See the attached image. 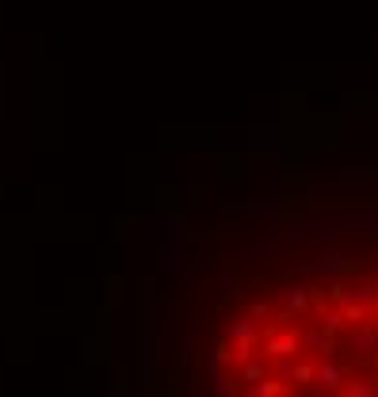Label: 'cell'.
<instances>
[{
  "label": "cell",
  "mask_w": 378,
  "mask_h": 397,
  "mask_svg": "<svg viewBox=\"0 0 378 397\" xmlns=\"http://www.w3.org/2000/svg\"><path fill=\"white\" fill-rule=\"evenodd\" d=\"M344 347L351 352V367H367V363H375V347H378V336L375 329H356L348 332V340H344Z\"/></svg>",
  "instance_id": "cell-1"
},
{
  "label": "cell",
  "mask_w": 378,
  "mask_h": 397,
  "mask_svg": "<svg viewBox=\"0 0 378 397\" xmlns=\"http://www.w3.org/2000/svg\"><path fill=\"white\" fill-rule=\"evenodd\" d=\"M302 347V336L298 332H268V340H264V347H260V355L264 359H271V355H275V359H291L294 352H298Z\"/></svg>",
  "instance_id": "cell-2"
},
{
  "label": "cell",
  "mask_w": 378,
  "mask_h": 397,
  "mask_svg": "<svg viewBox=\"0 0 378 397\" xmlns=\"http://www.w3.org/2000/svg\"><path fill=\"white\" fill-rule=\"evenodd\" d=\"M348 367H351V363H333V359L317 363V386H321V390H328V394H336V390L344 386Z\"/></svg>",
  "instance_id": "cell-3"
},
{
  "label": "cell",
  "mask_w": 378,
  "mask_h": 397,
  "mask_svg": "<svg viewBox=\"0 0 378 397\" xmlns=\"http://www.w3.org/2000/svg\"><path fill=\"white\" fill-rule=\"evenodd\" d=\"M310 298H313V287H310V283H298V287L279 290L275 302L279 306H291V310H305V306H310Z\"/></svg>",
  "instance_id": "cell-4"
},
{
  "label": "cell",
  "mask_w": 378,
  "mask_h": 397,
  "mask_svg": "<svg viewBox=\"0 0 378 397\" xmlns=\"http://www.w3.org/2000/svg\"><path fill=\"white\" fill-rule=\"evenodd\" d=\"M226 332H229V340H260V332H264V329L256 325V321H248V317H237Z\"/></svg>",
  "instance_id": "cell-5"
},
{
  "label": "cell",
  "mask_w": 378,
  "mask_h": 397,
  "mask_svg": "<svg viewBox=\"0 0 378 397\" xmlns=\"http://www.w3.org/2000/svg\"><path fill=\"white\" fill-rule=\"evenodd\" d=\"M344 325H348V321H344V310L340 313H336V310L333 313H321V332H325V336H333V340L344 336Z\"/></svg>",
  "instance_id": "cell-6"
},
{
  "label": "cell",
  "mask_w": 378,
  "mask_h": 397,
  "mask_svg": "<svg viewBox=\"0 0 378 397\" xmlns=\"http://www.w3.org/2000/svg\"><path fill=\"white\" fill-rule=\"evenodd\" d=\"M252 355H256V340H233V363L237 367L252 363Z\"/></svg>",
  "instance_id": "cell-7"
},
{
  "label": "cell",
  "mask_w": 378,
  "mask_h": 397,
  "mask_svg": "<svg viewBox=\"0 0 378 397\" xmlns=\"http://www.w3.org/2000/svg\"><path fill=\"white\" fill-rule=\"evenodd\" d=\"M211 382H214V394H218V397H237V386H233L229 375H222V367L211 370Z\"/></svg>",
  "instance_id": "cell-8"
},
{
  "label": "cell",
  "mask_w": 378,
  "mask_h": 397,
  "mask_svg": "<svg viewBox=\"0 0 378 397\" xmlns=\"http://www.w3.org/2000/svg\"><path fill=\"white\" fill-rule=\"evenodd\" d=\"M222 363H233V344H218L211 355H206V370H218Z\"/></svg>",
  "instance_id": "cell-9"
},
{
  "label": "cell",
  "mask_w": 378,
  "mask_h": 397,
  "mask_svg": "<svg viewBox=\"0 0 378 397\" xmlns=\"http://www.w3.org/2000/svg\"><path fill=\"white\" fill-rule=\"evenodd\" d=\"M241 378H245L248 386H252V382H264V378H268V367H264V359H256V363H245V370H241Z\"/></svg>",
  "instance_id": "cell-10"
},
{
  "label": "cell",
  "mask_w": 378,
  "mask_h": 397,
  "mask_svg": "<svg viewBox=\"0 0 378 397\" xmlns=\"http://www.w3.org/2000/svg\"><path fill=\"white\" fill-rule=\"evenodd\" d=\"M245 394L248 397H279V386H275V378H264V382H252Z\"/></svg>",
  "instance_id": "cell-11"
},
{
  "label": "cell",
  "mask_w": 378,
  "mask_h": 397,
  "mask_svg": "<svg viewBox=\"0 0 378 397\" xmlns=\"http://www.w3.org/2000/svg\"><path fill=\"white\" fill-rule=\"evenodd\" d=\"M344 321H348V325H363V321H367V306L363 302H348V306H344Z\"/></svg>",
  "instance_id": "cell-12"
},
{
  "label": "cell",
  "mask_w": 378,
  "mask_h": 397,
  "mask_svg": "<svg viewBox=\"0 0 378 397\" xmlns=\"http://www.w3.org/2000/svg\"><path fill=\"white\" fill-rule=\"evenodd\" d=\"M275 378H279V382H298V363H291V359H279Z\"/></svg>",
  "instance_id": "cell-13"
},
{
  "label": "cell",
  "mask_w": 378,
  "mask_h": 397,
  "mask_svg": "<svg viewBox=\"0 0 378 397\" xmlns=\"http://www.w3.org/2000/svg\"><path fill=\"white\" fill-rule=\"evenodd\" d=\"M344 397H375V386H371V382H363V378H356V382H348Z\"/></svg>",
  "instance_id": "cell-14"
},
{
  "label": "cell",
  "mask_w": 378,
  "mask_h": 397,
  "mask_svg": "<svg viewBox=\"0 0 378 397\" xmlns=\"http://www.w3.org/2000/svg\"><path fill=\"white\" fill-rule=\"evenodd\" d=\"M268 313H271V306H252V310H248V317L260 321V317H268Z\"/></svg>",
  "instance_id": "cell-15"
},
{
  "label": "cell",
  "mask_w": 378,
  "mask_h": 397,
  "mask_svg": "<svg viewBox=\"0 0 378 397\" xmlns=\"http://www.w3.org/2000/svg\"><path fill=\"white\" fill-rule=\"evenodd\" d=\"M279 397H294V394H279Z\"/></svg>",
  "instance_id": "cell-16"
},
{
  "label": "cell",
  "mask_w": 378,
  "mask_h": 397,
  "mask_svg": "<svg viewBox=\"0 0 378 397\" xmlns=\"http://www.w3.org/2000/svg\"><path fill=\"white\" fill-rule=\"evenodd\" d=\"M237 397H248V394H237Z\"/></svg>",
  "instance_id": "cell-17"
},
{
  "label": "cell",
  "mask_w": 378,
  "mask_h": 397,
  "mask_svg": "<svg viewBox=\"0 0 378 397\" xmlns=\"http://www.w3.org/2000/svg\"><path fill=\"white\" fill-rule=\"evenodd\" d=\"M375 336H378V329H375Z\"/></svg>",
  "instance_id": "cell-18"
}]
</instances>
